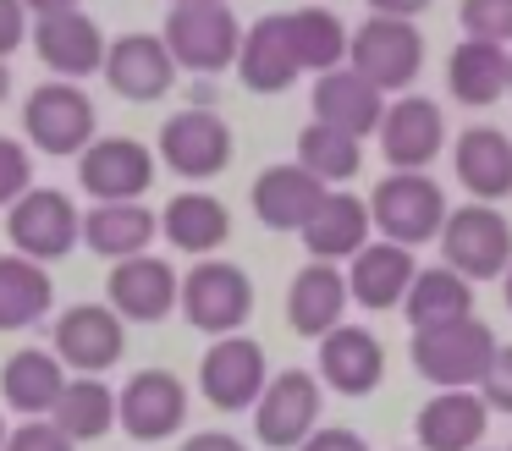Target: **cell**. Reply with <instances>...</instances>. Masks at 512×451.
I'll return each mask as SVG.
<instances>
[{"instance_id":"obj_1","label":"cell","mask_w":512,"mask_h":451,"mask_svg":"<svg viewBox=\"0 0 512 451\" xmlns=\"http://www.w3.org/2000/svg\"><path fill=\"white\" fill-rule=\"evenodd\" d=\"M501 341L485 319H452V325H424L413 330L408 341V358H413V374L435 385V391H479L496 363Z\"/></svg>"},{"instance_id":"obj_2","label":"cell","mask_w":512,"mask_h":451,"mask_svg":"<svg viewBox=\"0 0 512 451\" xmlns=\"http://www.w3.org/2000/svg\"><path fill=\"white\" fill-rule=\"evenodd\" d=\"M369 215H375V231L386 242L419 248V242H441L452 209H446V193L424 171H391L369 193Z\"/></svg>"},{"instance_id":"obj_3","label":"cell","mask_w":512,"mask_h":451,"mask_svg":"<svg viewBox=\"0 0 512 451\" xmlns=\"http://www.w3.org/2000/svg\"><path fill=\"white\" fill-rule=\"evenodd\" d=\"M441 264L468 281H496L512 270V226L496 204H457L441 231Z\"/></svg>"},{"instance_id":"obj_4","label":"cell","mask_w":512,"mask_h":451,"mask_svg":"<svg viewBox=\"0 0 512 451\" xmlns=\"http://www.w3.org/2000/svg\"><path fill=\"white\" fill-rule=\"evenodd\" d=\"M254 314V281L243 264L204 259L193 275H182V319L204 336H237Z\"/></svg>"},{"instance_id":"obj_5","label":"cell","mask_w":512,"mask_h":451,"mask_svg":"<svg viewBox=\"0 0 512 451\" xmlns=\"http://www.w3.org/2000/svg\"><path fill=\"white\" fill-rule=\"evenodd\" d=\"M320 407H325V385L314 369H281L270 374L265 396L254 407V435L270 451H298L303 440L320 429Z\"/></svg>"},{"instance_id":"obj_6","label":"cell","mask_w":512,"mask_h":451,"mask_svg":"<svg viewBox=\"0 0 512 451\" xmlns=\"http://www.w3.org/2000/svg\"><path fill=\"white\" fill-rule=\"evenodd\" d=\"M270 385V363H265V347L254 336H215L210 352L199 358V396L221 413H254L259 396Z\"/></svg>"},{"instance_id":"obj_7","label":"cell","mask_w":512,"mask_h":451,"mask_svg":"<svg viewBox=\"0 0 512 451\" xmlns=\"http://www.w3.org/2000/svg\"><path fill=\"white\" fill-rule=\"evenodd\" d=\"M6 237H12V253H28L39 264L67 259L83 242V215L61 187H34L6 209Z\"/></svg>"},{"instance_id":"obj_8","label":"cell","mask_w":512,"mask_h":451,"mask_svg":"<svg viewBox=\"0 0 512 451\" xmlns=\"http://www.w3.org/2000/svg\"><path fill=\"white\" fill-rule=\"evenodd\" d=\"M353 72H364L380 94H402L424 66V33L408 17H369L347 44Z\"/></svg>"},{"instance_id":"obj_9","label":"cell","mask_w":512,"mask_h":451,"mask_svg":"<svg viewBox=\"0 0 512 451\" xmlns=\"http://www.w3.org/2000/svg\"><path fill=\"white\" fill-rule=\"evenodd\" d=\"M23 132L45 154H83L94 143V99L78 83H39L23 105Z\"/></svg>"},{"instance_id":"obj_10","label":"cell","mask_w":512,"mask_h":451,"mask_svg":"<svg viewBox=\"0 0 512 451\" xmlns=\"http://www.w3.org/2000/svg\"><path fill=\"white\" fill-rule=\"evenodd\" d=\"M50 341H56V358L78 374H100L116 369L127 352V325L111 303H72L61 308V319L50 325Z\"/></svg>"},{"instance_id":"obj_11","label":"cell","mask_w":512,"mask_h":451,"mask_svg":"<svg viewBox=\"0 0 512 451\" xmlns=\"http://www.w3.org/2000/svg\"><path fill=\"white\" fill-rule=\"evenodd\" d=\"M166 44H171V55H177V66L210 77V72L237 66L243 33H237V17L226 6H171Z\"/></svg>"},{"instance_id":"obj_12","label":"cell","mask_w":512,"mask_h":451,"mask_svg":"<svg viewBox=\"0 0 512 451\" xmlns=\"http://www.w3.org/2000/svg\"><path fill=\"white\" fill-rule=\"evenodd\" d=\"M155 149L177 176L210 182V176H221L232 165V127L215 110H177V116H166Z\"/></svg>"},{"instance_id":"obj_13","label":"cell","mask_w":512,"mask_h":451,"mask_svg":"<svg viewBox=\"0 0 512 451\" xmlns=\"http://www.w3.org/2000/svg\"><path fill=\"white\" fill-rule=\"evenodd\" d=\"M188 424V385L171 369H138L122 385V435L138 446H160V440L182 435Z\"/></svg>"},{"instance_id":"obj_14","label":"cell","mask_w":512,"mask_h":451,"mask_svg":"<svg viewBox=\"0 0 512 451\" xmlns=\"http://www.w3.org/2000/svg\"><path fill=\"white\" fill-rule=\"evenodd\" d=\"M78 182L94 193V204H133L155 182V154L138 138H94L78 154Z\"/></svg>"},{"instance_id":"obj_15","label":"cell","mask_w":512,"mask_h":451,"mask_svg":"<svg viewBox=\"0 0 512 451\" xmlns=\"http://www.w3.org/2000/svg\"><path fill=\"white\" fill-rule=\"evenodd\" d=\"M375 138H380V154L391 160V171H424V165L446 149V116H441L435 99L402 94L397 105L386 110Z\"/></svg>"},{"instance_id":"obj_16","label":"cell","mask_w":512,"mask_h":451,"mask_svg":"<svg viewBox=\"0 0 512 451\" xmlns=\"http://www.w3.org/2000/svg\"><path fill=\"white\" fill-rule=\"evenodd\" d=\"M314 374H320V385L336 396H369L386 380V347H380V336L364 325H336L331 336L320 341Z\"/></svg>"},{"instance_id":"obj_17","label":"cell","mask_w":512,"mask_h":451,"mask_svg":"<svg viewBox=\"0 0 512 451\" xmlns=\"http://www.w3.org/2000/svg\"><path fill=\"white\" fill-rule=\"evenodd\" d=\"M111 308L133 325H160L171 308H182V275L171 270L155 253H138V259H122L111 270Z\"/></svg>"},{"instance_id":"obj_18","label":"cell","mask_w":512,"mask_h":451,"mask_svg":"<svg viewBox=\"0 0 512 451\" xmlns=\"http://www.w3.org/2000/svg\"><path fill=\"white\" fill-rule=\"evenodd\" d=\"M105 83L122 99H160L177 83V55L166 33H122L105 50Z\"/></svg>"},{"instance_id":"obj_19","label":"cell","mask_w":512,"mask_h":451,"mask_svg":"<svg viewBox=\"0 0 512 451\" xmlns=\"http://www.w3.org/2000/svg\"><path fill=\"white\" fill-rule=\"evenodd\" d=\"M325 198H331L325 182L314 171H303L298 160L292 165H265V171L254 176V215L265 220L270 231H298L303 237V226L320 215Z\"/></svg>"},{"instance_id":"obj_20","label":"cell","mask_w":512,"mask_h":451,"mask_svg":"<svg viewBox=\"0 0 512 451\" xmlns=\"http://www.w3.org/2000/svg\"><path fill=\"white\" fill-rule=\"evenodd\" d=\"M303 61L292 50V28H287V11L276 17H259L254 28L243 33V50H237V77H243L248 94H287L298 83Z\"/></svg>"},{"instance_id":"obj_21","label":"cell","mask_w":512,"mask_h":451,"mask_svg":"<svg viewBox=\"0 0 512 451\" xmlns=\"http://www.w3.org/2000/svg\"><path fill=\"white\" fill-rule=\"evenodd\" d=\"M347 303H353L347 275L336 270V264L309 259L298 275H292V286H287V325L298 330V336H309V341H325L336 325H342Z\"/></svg>"},{"instance_id":"obj_22","label":"cell","mask_w":512,"mask_h":451,"mask_svg":"<svg viewBox=\"0 0 512 451\" xmlns=\"http://www.w3.org/2000/svg\"><path fill=\"white\" fill-rule=\"evenodd\" d=\"M419 281V264H413V248L402 242H369L358 259H347V286H353V303L369 308V314H386V308H402Z\"/></svg>"},{"instance_id":"obj_23","label":"cell","mask_w":512,"mask_h":451,"mask_svg":"<svg viewBox=\"0 0 512 451\" xmlns=\"http://www.w3.org/2000/svg\"><path fill=\"white\" fill-rule=\"evenodd\" d=\"M314 121H325V127H342L353 132V138H369V132H380V121H386V99H380V88L369 83L364 72H353V66H336V72H320L314 77Z\"/></svg>"},{"instance_id":"obj_24","label":"cell","mask_w":512,"mask_h":451,"mask_svg":"<svg viewBox=\"0 0 512 451\" xmlns=\"http://www.w3.org/2000/svg\"><path fill=\"white\" fill-rule=\"evenodd\" d=\"M34 44H39V61L56 77H67V83H78V77H89V72H105V50H111V44L100 39V28H94V17L78 6L56 11V17H39Z\"/></svg>"},{"instance_id":"obj_25","label":"cell","mask_w":512,"mask_h":451,"mask_svg":"<svg viewBox=\"0 0 512 451\" xmlns=\"http://www.w3.org/2000/svg\"><path fill=\"white\" fill-rule=\"evenodd\" d=\"M67 363L45 347H17L12 358L0 363V402L12 413H28V418H50L67 391Z\"/></svg>"},{"instance_id":"obj_26","label":"cell","mask_w":512,"mask_h":451,"mask_svg":"<svg viewBox=\"0 0 512 451\" xmlns=\"http://www.w3.org/2000/svg\"><path fill=\"white\" fill-rule=\"evenodd\" d=\"M419 451H479L490 429V402L479 391H435L419 407Z\"/></svg>"},{"instance_id":"obj_27","label":"cell","mask_w":512,"mask_h":451,"mask_svg":"<svg viewBox=\"0 0 512 451\" xmlns=\"http://www.w3.org/2000/svg\"><path fill=\"white\" fill-rule=\"evenodd\" d=\"M452 171L479 204H496L512 193V138L501 127H468L457 132L452 149Z\"/></svg>"},{"instance_id":"obj_28","label":"cell","mask_w":512,"mask_h":451,"mask_svg":"<svg viewBox=\"0 0 512 451\" xmlns=\"http://www.w3.org/2000/svg\"><path fill=\"white\" fill-rule=\"evenodd\" d=\"M446 88H452L457 105H496L501 94L512 88V55L507 44H490V39H463L452 55H446Z\"/></svg>"},{"instance_id":"obj_29","label":"cell","mask_w":512,"mask_h":451,"mask_svg":"<svg viewBox=\"0 0 512 451\" xmlns=\"http://www.w3.org/2000/svg\"><path fill=\"white\" fill-rule=\"evenodd\" d=\"M369 204L358 193H331L320 204V215L303 226V248H309V259L320 264H336V259H358V253L369 248Z\"/></svg>"},{"instance_id":"obj_30","label":"cell","mask_w":512,"mask_h":451,"mask_svg":"<svg viewBox=\"0 0 512 451\" xmlns=\"http://www.w3.org/2000/svg\"><path fill=\"white\" fill-rule=\"evenodd\" d=\"M50 424L67 440H78V446L83 440H105L111 429H122V391H111L100 374H72Z\"/></svg>"},{"instance_id":"obj_31","label":"cell","mask_w":512,"mask_h":451,"mask_svg":"<svg viewBox=\"0 0 512 451\" xmlns=\"http://www.w3.org/2000/svg\"><path fill=\"white\" fill-rule=\"evenodd\" d=\"M160 237V215L155 209H144L133 198V204H94L89 215H83V242H89L100 259H138V253H149V242Z\"/></svg>"},{"instance_id":"obj_32","label":"cell","mask_w":512,"mask_h":451,"mask_svg":"<svg viewBox=\"0 0 512 451\" xmlns=\"http://www.w3.org/2000/svg\"><path fill=\"white\" fill-rule=\"evenodd\" d=\"M160 237L182 253H215L232 237V209L215 193H177L160 209Z\"/></svg>"},{"instance_id":"obj_33","label":"cell","mask_w":512,"mask_h":451,"mask_svg":"<svg viewBox=\"0 0 512 451\" xmlns=\"http://www.w3.org/2000/svg\"><path fill=\"white\" fill-rule=\"evenodd\" d=\"M56 286L28 253H0V330H28L50 314Z\"/></svg>"},{"instance_id":"obj_34","label":"cell","mask_w":512,"mask_h":451,"mask_svg":"<svg viewBox=\"0 0 512 451\" xmlns=\"http://www.w3.org/2000/svg\"><path fill=\"white\" fill-rule=\"evenodd\" d=\"M402 314H408L413 330L468 319V314H474V281H468V275H457L452 264H430V270H419V281H413Z\"/></svg>"},{"instance_id":"obj_35","label":"cell","mask_w":512,"mask_h":451,"mask_svg":"<svg viewBox=\"0 0 512 451\" xmlns=\"http://www.w3.org/2000/svg\"><path fill=\"white\" fill-rule=\"evenodd\" d=\"M358 143H364V138H353V132H342V127L309 121V127L298 132V165H303V171H314L325 187L353 182L358 165H364V149H358Z\"/></svg>"},{"instance_id":"obj_36","label":"cell","mask_w":512,"mask_h":451,"mask_svg":"<svg viewBox=\"0 0 512 451\" xmlns=\"http://www.w3.org/2000/svg\"><path fill=\"white\" fill-rule=\"evenodd\" d=\"M287 28H292V50H298L303 72H336L347 61V44L353 33L320 6H303V11H287Z\"/></svg>"},{"instance_id":"obj_37","label":"cell","mask_w":512,"mask_h":451,"mask_svg":"<svg viewBox=\"0 0 512 451\" xmlns=\"http://www.w3.org/2000/svg\"><path fill=\"white\" fill-rule=\"evenodd\" d=\"M463 28L468 39L512 44V0H463Z\"/></svg>"},{"instance_id":"obj_38","label":"cell","mask_w":512,"mask_h":451,"mask_svg":"<svg viewBox=\"0 0 512 451\" xmlns=\"http://www.w3.org/2000/svg\"><path fill=\"white\" fill-rule=\"evenodd\" d=\"M23 193H34V154L17 138H0V204L12 209Z\"/></svg>"},{"instance_id":"obj_39","label":"cell","mask_w":512,"mask_h":451,"mask_svg":"<svg viewBox=\"0 0 512 451\" xmlns=\"http://www.w3.org/2000/svg\"><path fill=\"white\" fill-rule=\"evenodd\" d=\"M6 451H78V440H67L56 424H50V418H28V424L12 429Z\"/></svg>"},{"instance_id":"obj_40","label":"cell","mask_w":512,"mask_h":451,"mask_svg":"<svg viewBox=\"0 0 512 451\" xmlns=\"http://www.w3.org/2000/svg\"><path fill=\"white\" fill-rule=\"evenodd\" d=\"M479 396L490 402V413H512V347L496 352V363H490L485 385H479Z\"/></svg>"},{"instance_id":"obj_41","label":"cell","mask_w":512,"mask_h":451,"mask_svg":"<svg viewBox=\"0 0 512 451\" xmlns=\"http://www.w3.org/2000/svg\"><path fill=\"white\" fill-rule=\"evenodd\" d=\"M298 451H369V440L358 429H342V424H320Z\"/></svg>"},{"instance_id":"obj_42","label":"cell","mask_w":512,"mask_h":451,"mask_svg":"<svg viewBox=\"0 0 512 451\" xmlns=\"http://www.w3.org/2000/svg\"><path fill=\"white\" fill-rule=\"evenodd\" d=\"M28 33V0H0V55H12Z\"/></svg>"},{"instance_id":"obj_43","label":"cell","mask_w":512,"mask_h":451,"mask_svg":"<svg viewBox=\"0 0 512 451\" xmlns=\"http://www.w3.org/2000/svg\"><path fill=\"white\" fill-rule=\"evenodd\" d=\"M177 451H248V446L237 435H226V429H199V435H188Z\"/></svg>"},{"instance_id":"obj_44","label":"cell","mask_w":512,"mask_h":451,"mask_svg":"<svg viewBox=\"0 0 512 451\" xmlns=\"http://www.w3.org/2000/svg\"><path fill=\"white\" fill-rule=\"evenodd\" d=\"M424 6H430V0H369L375 17H419Z\"/></svg>"},{"instance_id":"obj_45","label":"cell","mask_w":512,"mask_h":451,"mask_svg":"<svg viewBox=\"0 0 512 451\" xmlns=\"http://www.w3.org/2000/svg\"><path fill=\"white\" fill-rule=\"evenodd\" d=\"M78 0H28V11H39V17H56V11H72Z\"/></svg>"},{"instance_id":"obj_46","label":"cell","mask_w":512,"mask_h":451,"mask_svg":"<svg viewBox=\"0 0 512 451\" xmlns=\"http://www.w3.org/2000/svg\"><path fill=\"white\" fill-rule=\"evenodd\" d=\"M171 6H226V0H171Z\"/></svg>"},{"instance_id":"obj_47","label":"cell","mask_w":512,"mask_h":451,"mask_svg":"<svg viewBox=\"0 0 512 451\" xmlns=\"http://www.w3.org/2000/svg\"><path fill=\"white\" fill-rule=\"evenodd\" d=\"M6 88H12V72H6V61H0V99H6Z\"/></svg>"},{"instance_id":"obj_48","label":"cell","mask_w":512,"mask_h":451,"mask_svg":"<svg viewBox=\"0 0 512 451\" xmlns=\"http://www.w3.org/2000/svg\"><path fill=\"white\" fill-rule=\"evenodd\" d=\"M6 440H12V424H6V418H0V451H6Z\"/></svg>"},{"instance_id":"obj_49","label":"cell","mask_w":512,"mask_h":451,"mask_svg":"<svg viewBox=\"0 0 512 451\" xmlns=\"http://www.w3.org/2000/svg\"><path fill=\"white\" fill-rule=\"evenodd\" d=\"M501 292H507V308H512V270L501 275Z\"/></svg>"},{"instance_id":"obj_50","label":"cell","mask_w":512,"mask_h":451,"mask_svg":"<svg viewBox=\"0 0 512 451\" xmlns=\"http://www.w3.org/2000/svg\"><path fill=\"white\" fill-rule=\"evenodd\" d=\"M479 451H490V446H479Z\"/></svg>"},{"instance_id":"obj_51","label":"cell","mask_w":512,"mask_h":451,"mask_svg":"<svg viewBox=\"0 0 512 451\" xmlns=\"http://www.w3.org/2000/svg\"><path fill=\"white\" fill-rule=\"evenodd\" d=\"M507 451H512V446H507Z\"/></svg>"}]
</instances>
